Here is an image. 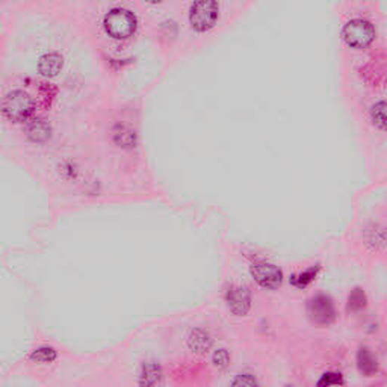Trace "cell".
<instances>
[{"mask_svg": "<svg viewBox=\"0 0 387 387\" xmlns=\"http://www.w3.org/2000/svg\"><path fill=\"white\" fill-rule=\"evenodd\" d=\"M342 37L345 43L354 48H366L372 44L375 39L374 26L366 20L355 18L343 26Z\"/></svg>", "mask_w": 387, "mask_h": 387, "instance_id": "6da1fadb", "label": "cell"}, {"mask_svg": "<svg viewBox=\"0 0 387 387\" xmlns=\"http://www.w3.org/2000/svg\"><path fill=\"white\" fill-rule=\"evenodd\" d=\"M136 18L127 9H112L105 17V29L112 38L124 39L135 32Z\"/></svg>", "mask_w": 387, "mask_h": 387, "instance_id": "7a4b0ae2", "label": "cell"}, {"mask_svg": "<svg viewBox=\"0 0 387 387\" xmlns=\"http://www.w3.org/2000/svg\"><path fill=\"white\" fill-rule=\"evenodd\" d=\"M309 320L320 327H329L336 321V307L329 295L317 294L307 303Z\"/></svg>", "mask_w": 387, "mask_h": 387, "instance_id": "3957f363", "label": "cell"}, {"mask_svg": "<svg viewBox=\"0 0 387 387\" xmlns=\"http://www.w3.org/2000/svg\"><path fill=\"white\" fill-rule=\"evenodd\" d=\"M4 112L13 122H23L34 109L32 98L23 91H13L4 98Z\"/></svg>", "mask_w": 387, "mask_h": 387, "instance_id": "277c9868", "label": "cell"}, {"mask_svg": "<svg viewBox=\"0 0 387 387\" xmlns=\"http://www.w3.org/2000/svg\"><path fill=\"white\" fill-rule=\"evenodd\" d=\"M218 13H220V8H218V4L212 2V0L195 2L191 8L190 14L192 27L202 32L207 31V29H211L216 23Z\"/></svg>", "mask_w": 387, "mask_h": 387, "instance_id": "5b68a950", "label": "cell"}, {"mask_svg": "<svg viewBox=\"0 0 387 387\" xmlns=\"http://www.w3.org/2000/svg\"><path fill=\"white\" fill-rule=\"evenodd\" d=\"M250 273L253 275L254 282L265 287V289H277L283 283V273L280 268H277L273 263L257 262L253 263L250 268Z\"/></svg>", "mask_w": 387, "mask_h": 387, "instance_id": "8992f818", "label": "cell"}, {"mask_svg": "<svg viewBox=\"0 0 387 387\" xmlns=\"http://www.w3.org/2000/svg\"><path fill=\"white\" fill-rule=\"evenodd\" d=\"M225 301L236 316H245L251 309V294L242 286H232L225 294Z\"/></svg>", "mask_w": 387, "mask_h": 387, "instance_id": "52a82bcc", "label": "cell"}, {"mask_svg": "<svg viewBox=\"0 0 387 387\" xmlns=\"http://www.w3.org/2000/svg\"><path fill=\"white\" fill-rule=\"evenodd\" d=\"M357 368L363 376H374L379 372V362H376V357L372 354V351L366 346H360L359 351H357Z\"/></svg>", "mask_w": 387, "mask_h": 387, "instance_id": "ba28073f", "label": "cell"}, {"mask_svg": "<svg viewBox=\"0 0 387 387\" xmlns=\"http://www.w3.org/2000/svg\"><path fill=\"white\" fill-rule=\"evenodd\" d=\"M162 368L161 365L156 362H147L141 366V372H140V379H138V383H140L141 387H156L159 383L162 381Z\"/></svg>", "mask_w": 387, "mask_h": 387, "instance_id": "9c48e42d", "label": "cell"}, {"mask_svg": "<svg viewBox=\"0 0 387 387\" xmlns=\"http://www.w3.org/2000/svg\"><path fill=\"white\" fill-rule=\"evenodd\" d=\"M212 343L211 334L202 329H195L188 336V346L195 354H206L207 351H211Z\"/></svg>", "mask_w": 387, "mask_h": 387, "instance_id": "30bf717a", "label": "cell"}, {"mask_svg": "<svg viewBox=\"0 0 387 387\" xmlns=\"http://www.w3.org/2000/svg\"><path fill=\"white\" fill-rule=\"evenodd\" d=\"M63 68V58L58 53H48L44 55L38 63V70L46 77L56 76Z\"/></svg>", "mask_w": 387, "mask_h": 387, "instance_id": "8fae6325", "label": "cell"}, {"mask_svg": "<svg viewBox=\"0 0 387 387\" xmlns=\"http://www.w3.org/2000/svg\"><path fill=\"white\" fill-rule=\"evenodd\" d=\"M320 271H321V266L315 265L300 274H294L291 277V284L294 287H296V289H304V287H307L316 280V277H317V274H320Z\"/></svg>", "mask_w": 387, "mask_h": 387, "instance_id": "7c38bea8", "label": "cell"}, {"mask_svg": "<svg viewBox=\"0 0 387 387\" xmlns=\"http://www.w3.org/2000/svg\"><path fill=\"white\" fill-rule=\"evenodd\" d=\"M366 307V294L363 292L362 287H354V289L348 295V304L346 309L351 313H357L363 310Z\"/></svg>", "mask_w": 387, "mask_h": 387, "instance_id": "4fadbf2b", "label": "cell"}, {"mask_svg": "<svg viewBox=\"0 0 387 387\" xmlns=\"http://www.w3.org/2000/svg\"><path fill=\"white\" fill-rule=\"evenodd\" d=\"M48 132H51V129H48V126L43 120H34L31 124L27 126V133L34 141L47 140Z\"/></svg>", "mask_w": 387, "mask_h": 387, "instance_id": "5bb4252c", "label": "cell"}, {"mask_svg": "<svg viewBox=\"0 0 387 387\" xmlns=\"http://www.w3.org/2000/svg\"><path fill=\"white\" fill-rule=\"evenodd\" d=\"M371 117L376 126L387 131V102L383 100L375 103L371 109Z\"/></svg>", "mask_w": 387, "mask_h": 387, "instance_id": "9a60e30c", "label": "cell"}, {"mask_svg": "<svg viewBox=\"0 0 387 387\" xmlns=\"http://www.w3.org/2000/svg\"><path fill=\"white\" fill-rule=\"evenodd\" d=\"M56 351L53 348H48V346H41V348L35 350L31 354V360L37 363H52L56 360Z\"/></svg>", "mask_w": 387, "mask_h": 387, "instance_id": "2e32d148", "label": "cell"}, {"mask_svg": "<svg viewBox=\"0 0 387 387\" xmlns=\"http://www.w3.org/2000/svg\"><path fill=\"white\" fill-rule=\"evenodd\" d=\"M345 380L341 372H325L317 380L316 387H333V386H343Z\"/></svg>", "mask_w": 387, "mask_h": 387, "instance_id": "e0dca14e", "label": "cell"}, {"mask_svg": "<svg viewBox=\"0 0 387 387\" xmlns=\"http://www.w3.org/2000/svg\"><path fill=\"white\" fill-rule=\"evenodd\" d=\"M212 363L216 369H227L230 365V354L227 353V350L221 348V350H216L212 355Z\"/></svg>", "mask_w": 387, "mask_h": 387, "instance_id": "ac0fdd59", "label": "cell"}, {"mask_svg": "<svg viewBox=\"0 0 387 387\" xmlns=\"http://www.w3.org/2000/svg\"><path fill=\"white\" fill-rule=\"evenodd\" d=\"M230 387H259V383L251 374H240L235 376Z\"/></svg>", "mask_w": 387, "mask_h": 387, "instance_id": "d6986e66", "label": "cell"}, {"mask_svg": "<svg viewBox=\"0 0 387 387\" xmlns=\"http://www.w3.org/2000/svg\"><path fill=\"white\" fill-rule=\"evenodd\" d=\"M284 387H294V386H292V384H286Z\"/></svg>", "mask_w": 387, "mask_h": 387, "instance_id": "ffe728a7", "label": "cell"}]
</instances>
